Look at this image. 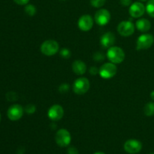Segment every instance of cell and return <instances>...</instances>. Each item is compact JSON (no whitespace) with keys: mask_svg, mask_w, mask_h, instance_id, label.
<instances>
[{"mask_svg":"<svg viewBox=\"0 0 154 154\" xmlns=\"http://www.w3.org/2000/svg\"><path fill=\"white\" fill-rule=\"evenodd\" d=\"M107 57L111 63L114 64H119L124 61L125 53L122 48L119 47L112 46L108 48L107 52Z\"/></svg>","mask_w":154,"mask_h":154,"instance_id":"6da1fadb","label":"cell"},{"mask_svg":"<svg viewBox=\"0 0 154 154\" xmlns=\"http://www.w3.org/2000/svg\"><path fill=\"white\" fill-rule=\"evenodd\" d=\"M59 49H60V45L58 42H56L55 40L45 41L41 45L42 53L44 55L48 56V57L55 55L57 53H58Z\"/></svg>","mask_w":154,"mask_h":154,"instance_id":"7a4b0ae2","label":"cell"},{"mask_svg":"<svg viewBox=\"0 0 154 154\" xmlns=\"http://www.w3.org/2000/svg\"><path fill=\"white\" fill-rule=\"evenodd\" d=\"M90 81L86 78H79L74 82L72 89L75 93L78 95H84L90 90Z\"/></svg>","mask_w":154,"mask_h":154,"instance_id":"3957f363","label":"cell"},{"mask_svg":"<svg viewBox=\"0 0 154 154\" xmlns=\"http://www.w3.org/2000/svg\"><path fill=\"white\" fill-rule=\"evenodd\" d=\"M117 72V67L113 63H105L99 69V75L104 79H110L116 75Z\"/></svg>","mask_w":154,"mask_h":154,"instance_id":"277c9868","label":"cell"},{"mask_svg":"<svg viewBox=\"0 0 154 154\" xmlns=\"http://www.w3.org/2000/svg\"><path fill=\"white\" fill-rule=\"evenodd\" d=\"M55 140L57 144L60 147H67L70 144L71 141H72V136L71 134L67 129H61L56 133Z\"/></svg>","mask_w":154,"mask_h":154,"instance_id":"5b68a950","label":"cell"},{"mask_svg":"<svg viewBox=\"0 0 154 154\" xmlns=\"http://www.w3.org/2000/svg\"><path fill=\"white\" fill-rule=\"evenodd\" d=\"M154 38L151 34H143L140 35L137 39L136 49L138 51L147 50L153 45Z\"/></svg>","mask_w":154,"mask_h":154,"instance_id":"8992f818","label":"cell"},{"mask_svg":"<svg viewBox=\"0 0 154 154\" xmlns=\"http://www.w3.org/2000/svg\"><path fill=\"white\" fill-rule=\"evenodd\" d=\"M117 32L124 37L132 35L135 32V25L131 21H122L117 26Z\"/></svg>","mask_w":154,"mask_h":154,"instance_id":"52a82bcc","label":"cell"},{"mask_svg":"<svg viewBox=\"0 0 154 154\" xmlns=\"http://www.w3.org/2000/svg\"><path fill=\"white\" fill-rule=\"evenodd\" d=\"M23 108L20 105L15 104V105H11L8 110V117L9 120H12V121L19 120L23 115Z\"/></svg>","mask_w":154,"mask_h":154,"instance_id":"ba28073f","label":"cell"},{"mask_svg":"<svg viewBox=\"0 0 154 154\" xmlns=\"http://www.w3.org/2000/svg\"><path fill=\"white\" fill-rule=\"evenodd\" d=\"M125 151L128 153L135 154L139 153L142 149V144L140 141L136 139H129L125 142L124 146Z\"/></svg>","mask_w":154,"mask_h":154,"instance_id":"9c48e42d","label":"cell"},{"mask_svg":"<svg viewBox=\"0 0 154 154\" xmlns=\"http://www.w3.org/2000/svg\"><path fill=\"white\" fill-rule=\"evenodd\" d=\"M111 20V14L107 9H99L95 14V20L99 26L107 25Z\"/></svg>","mask_w":154,"mask_h":154,"instance_id":"30bf717a","label":"cell"},{"mask_svg":"<svg viewBox=\"0 0 154 154\" xmlns=\"http://www.w3.org/2000/svg\"><path fill=\"white\" fill-rule=\"evenodd\" d=\"M48 117L54 121L61 120L64 116V110L60 105H54L49 108L48 112Z\"/></svg>","mask_w":154,"mask_h":154,"instance_id":"8fae6325","label":"cell"},{"mask_svg":"<svg viewBox=\"0 0 154 154\" xmlns=\"http://www.w3.org/2000/svg\"><path fill=\"white\" fill-rule=\"evenodd\" d=\"M146 11V7L144 5V4L139 2H134L129 6V12L131 17L134 18L141 17L144 14Z\"/></svg>","mask_w":154,"mask_h":154,"instance_id":"7c38bea8","label":"cell"},{"mask_svg":"<svg viewBox=\"0 0 154 154\" xmlns=\"http://www.w3.org/2000/svg\"><path fill=\"white\" fill-rule=\"evenodd\" d=\"M78 27L84 32L90 31L93 26V20L89 14H84L78 20Z\"/></svg>","mask_w":154,"mask_h":154,"instance_id":"4fadbf2b","label":"cell"},{"mask_svg":"<svg viewBox=\"0 0 154 154\" xmlns=\"http://www.w3.org/2000/svg\"><path fill=\"white\" fill-rule=\"evenodd\" d=\"M115 40L116 37L115 35H114V33L111 32H108L105 33V34L101 37L100 42L101 45H102L104 48H109L114 45Z\"/></svg>","mask_w":154,"mask_h":154,"instance_id":"5bb4252c","label":"cell"},{"mask_svg":"<svg viewBox=\"0 0 154 154\" xmlns=\"http://www.w3.org/2000/svg\"><path fill=\"white\" fill-rule=\"evenodd\" d=\"M72 70L76 75H82L87 71V66L81 60H75L72 64Z\"/></svg>","mask_w":154,"mask_h":154,"instance_id":"9a60e30c","label":"cell"},{"mask_svg":"<svg viewBox=\"0 0 154 154\" xmlns=\"http://www.w3.org/2000/svg\"><path fill=\"white\" fill-rule=\"evenodd\" d=\"M135 26L140 32H145L150 30V27H151V23L148 20L145 19V18H141L137 21L135 23Z\"/></svg>","mask_w":154,"mask_h":154,"instance_id":"2e32d148","label":"cell"},{"mask_svg":"<svg viewBox=\"0 0 154 154\" xmlns=\"http://www.w3.org/2000/svg\"><path fill=\"white\" fill-rule=\"evenodd\" d=\"M144 114L148 117H151L154 115V102H150L146 104L144 108Z\"/></svg>","mask_w":154,"mask_h":154,"instance_id":"e0dca14e","label":"cell"},{"mask_svg":"<svg viewBox=\"0 0 154 154\" xmlns=\"http://www.w3.org/2000/svg\"><path fill=\"white\" fill-rule=\"evenodd\" d=\"M147 14L152 17H154V0H148L146 5Z\"/></svg>","mask_w":154,"mask_h":154,"instance_id":"ac0fdd59","label":"cell"},{"mask_svg":"<svg viewBox=\"0 0 154 154\" xmlns=\"http://www.w3.org/2000/svg\"><path fill=\"white\" fill-rule=\"evenodd\" d=\"M25 12L29 16H34L36 14V8L33 5H26L25 7Z\"/></svg>","mask_w":154,"mask_h":154,"instance_id":"d6986e66","label":"cell"},{"mask_svg":"<svg viewBox=\"0 0 154 154\" xmlns=\"http://www.w3.org/2000/svg\"><path fill=\"white\" fill-rule=\"evenodd\" d=\"M105 2L106 0H90V4L92 5L93 7L99 8L102 7L105 4Z\"/></svg>","mask_w":154,"mask_h":154,"instance_id":"ffe728a7","label":"cell"},{"mask_svg":"<svg viewBox=\"0 0 154 154\" xmlns=\"http://www.w3.org/2000/svg\"><path fill=\"white\" fill-rule=\"evenodd\" d=\"M36 110V107L35 105H32V104H29V105H26L25 108V111L27 114H33V113Z\"/></svg>","mask_w":154,"mask_h":154,"instance_id":"44dd1931","label":"cell"},{"mask_svg":"<svg viewBox=\"0 0 154 154\" xmlns=\"http://www.w3.org/2000/svg\"><path fill=\"white\" fill-rule=\"evenodd\" d=\"M60 55L65 59H68L71 56V52L69 51V50L66 49V48H63V49L61 50L60 51Z\"/></svg>","mask_w":154,"mask_h":154,"instance_id":"7402d4cb","label":"cell"},{"mask_svg":"<svg viewBox=\"0 0 154 154\" xmlns=\"http://www.w3.org/2000/svg\"><path fill=\"white\" fill-rule=\"evenodd\" d=\"M6 98H7L8 100L11 101V102H13V101H14L15 99H17V96L14 93H13V92H10V93H7Z\"/></svg>","mask_w":154,"mask_h":154,"instance_id":"603a6c76","label":"cell"},{"mask_svg":"<svg viewBox=\"0 0 154 154\" xmlns=\"http://www.w3.org/2000/svg\"><path fill=\"white\" fill-rule=\"evenodd\" d=\"M105 59V56L100 52H97L94 54V60L96 61H102Z\"/></svg>","mask_w":154,"mask_h":154,"instance_id":"cb8c5ba5","label":"cell"},{"mask_svg":"<svg viewBox=\"0 0 154 154\" xmlns=\"http://www.w3.org/2000/svg\"><path fill=\"white\" fill-rule=\"evenodd\" d=\"M69 89V86L66 84H62L60 87V91L62 93H65V92H67Z\"/></svg>","mask_w":154,"mask_h":154,"instance_id":"d4e9b609","label":"cell"},{"mask_svg":"<svg viewBox=\"0 0 154 154\" xmlns=\"http://www.w3.org/2000/svg\"><path fill=\"white\" fill-rule=\"evenodd\" d=\"M14 2L19 5H25L28 4L29 0H14Z\"/></svg>","mask_w":154,"mask_h":154,"instance_id":"484cf974","label":"cell"},{"mask_svg":"<svg viewBox=\"0 0 154 154\" xmlns=\"http://www.w3.org/2000/svg\"><path fill=\"white\" fill-rule=\"evenodd\" d=\"M120 3L124 7H127V6H130L132 5V0H120Z\"/></svg>","mask_w":154,"mask_h":154,"instance_id":"4316f807","label":"cell"},{"mask_svg":"<svg viewBox=\"0 0 154 154\" xmlns=\"http://www.w3.org/2000/svg\"><path fill=\"white\" fill-rule=\"evenodd\" d=\"M69 154H78V150L75 147H70L68 150Z\"/></svg>","mask_w":154,"mask_h":154,"instance_id":"83f0119b","label":"cell"},{"mask_svg":"<svg viewBox=\"0 0 154 154\" xmlns=\"http://www.w3.org/2000/svg\"><path fill=\"white\" fill-rule=\"evenodd\" d=\"M99 70L96 67H91V68H90V73L91 74V75H96V74L99 73Z\"/></svg>","mask_w":154,"mask_h":154,"instance_id":"f1b7e54d","label":"cell"},{"mask_svg":"<svg viewBox=\"0 0 154 154\" xmlns=\"http://www.w3.org/2000/svg\"><path fill=\"white\" fill-rule=\"evenodd\" d=\"M150 98H151L152 100L154 101V90L153 91H152L151 93H150Z\"/></svg>","mask_w":154,"mask_h":154,"instance_id":"f546056e","label":"cell"},{"mask_svg":"<svg viewBox=\"0 0 154 154\" xmlns=\"http://www.w3.org/2000/svg\"><path fill=\"white\" fill-rule=\"evenodd\" d=\"M93 154H105V153H103V152L99 151V152H96V153H93Z\"/></svg>","mask_w":154,"mask_h":154,"instance_id":"4dcf8cb0","label":"cell"},{"mask_svg":"<svg viewBox=\"0 0 154 154\" xmlns=\"http://www.w3.org/2000/svg\"><path fill=\"white\" fill-rule=\"evenodd\" d=\"M139 1H141V2H147V1H148V0H139Z\"/></svg>","mask_w":154,"mask_h":154,"instance_id":"1f68e13d","label":"cell"},{"mask_svg":"<svg viewBox=\"0 0 154 154\" xmlns=\"http://www.w3.org/2000/svg\"><path fill=\"white\" fill-rule=\"evenodd\" d=\"M1 118H2V116H1V114H0V121H1Z\"/></svg>","mask_w":154,"mask_h":154,"instance_id":"d6a6232c","label":"cell"},{"mask_svg":"<svg viewBox=\"0 0 154 154\" xmlns=\"http://www.w3.org/2000/svg\"><path fill=\"white\" fill-rule=\"evenodd\" d=\"M150 154H154V153H150Z\"/></svg>","mask_w":154,"mask_h":154,"instance_id":"836d02e7","label":"cell"}]
</instances>
